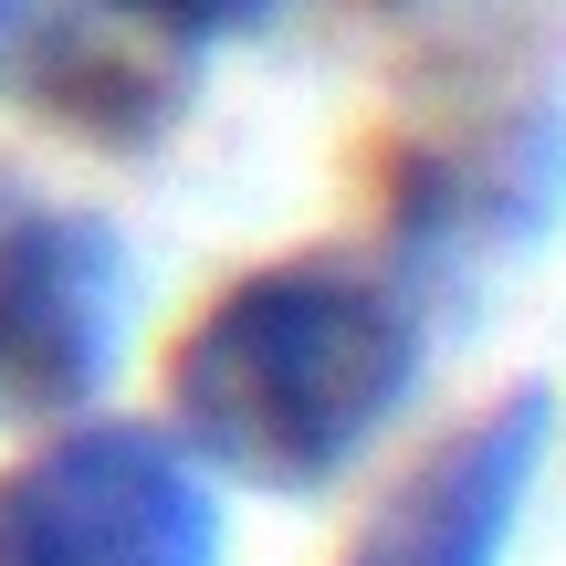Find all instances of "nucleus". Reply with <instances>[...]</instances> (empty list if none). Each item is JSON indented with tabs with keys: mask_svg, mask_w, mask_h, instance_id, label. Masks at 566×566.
Wrapping results in <instances>:
<instances>
[{
	"mask_svg": "<svg viewBox=\"0 0 566 566\" xmlns=\"http://www.w3.org/2000/svg\"><path fill=\"white\" fill-rule=\"evenodd\" d=\"M566 200V116H504L483 147L462 158H420L399 189V242L409 273L420 263H493L504 242L546 231Z\"/></svg>",
	"mask_w": 566,
	"mask_h": 566,
	"instance_id": "39448f33",
	"label": "nucleus"
},
{
	"mask_svg": "<svg viewBox=\"0 0 566 566\" xmlns=\"http://www.w3.org/2000/svg\"><path fill=\"white\" fill-rule=\"evenodd\" d=\"M0 566H221V493L179 430L74 420L0 472Z\"/></svg>",
	"mask_w": 566,
	"mask_h": 566,
	"instance_id": "f03ea898",
	"label": "nucleus"
},
{
	"mask_svg": "<svg viewBox=\"0 0 566 566\" xmlns=\"http://www.w3.org/2000/svg\"><path fill=\"white\" fill-rule=\"evenodd\" d=\"M84 0H0V84H63L84 53Z\"/></svg>",
	"mask_w": 566,
	"mask_h": 566,
	"instance_id": "0eeeda50",
	"label": "nucleus"
},
{
	"mask_svg": "<svg viewBox=\"0 0 566 566\" xmlns=\"http://www.w3.org/2000/svg\"><path fill=\"white\" fill-rule=\"evenodd\" d=\"M137 325V263L95 210L0 179V420H53L105 388Z\"/></svg>",
	"mask_w": 566,
	"mask_h": 566,
	"instance_id": "7ed1b4c3",
	"label": "nucleus"
},
{
	"mask_svg": "<svg viewBox=\"0 0 566 566\" xmlns=\"http://www.w3.org/2000/svg\"><path fill=\"white\" fill-rule=\"evenodd\" d=\"M546 451H556L546 388H514V399L472 409L451 441H430V462H409L388 483V504L357 525L346 566H514Z\"/></svg>",
	"mask_w": 566,
	"mask_h": 566,
	"instance_id": "20e7f679",
	"label": "nucleus"
},
{
	"mask_svg": "<svg viewBox=\"0 0 566 566\" xmlns=\"http://www.w3.org/2000/svg\"><path fill=\"white\" fill-rule=\"evenodd\" d=\"M84 11H105L116 32L158 42V53H200V42H231L252 21H273L283 0H84Z\"/></svg>",
	"mask_w": 566,
	"mask_h": 566,
	"instance_id": "423d86ee",
	"label": "nucleus"
},
{
	"mask_svg": "<svg viewBox=\"0 0 566 566\" xmlns=\"http://www.w3.org/2000/svg\"><path fill=\"white\" fill-rule=\"evenodd\" d=\"M420 367L430 336L409 273L294 252L210 294V315L179 336L168 399H179V441L210 472L263 493H325L409 420Z\"/></svg>",
	"mask_w": 566,
	"mask_h": 566,
	"instance_id": "f257e3e1",
	"label": "nucleus"
}]
</instances>
